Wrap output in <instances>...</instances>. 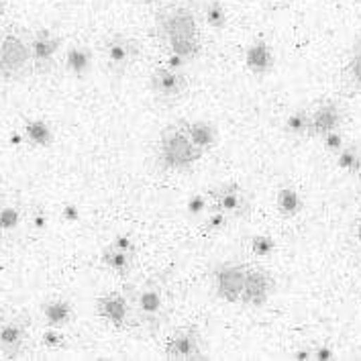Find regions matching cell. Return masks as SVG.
Returning <instances> with one entry per match:
<instances>
[{
	"mask_svg": "<svg viewBox=\"0 0 361 361\" xmlns=\"http://www.w3.org/2000/svg\"><path fill=\"white\" fill-rule=\"evenodd\" d=\"M131 306H133L135 323L143 326L147 333H157L161 324L168 321V288L161 278H147L141 284L127 288Z\"/></svg>",
	"mask_w": 361,
	"mask_h": 361,
	"instance_id": "1",
	"label": "cell"
},
{
	"mask_svg": "<svg viewBox=\"0 0 361 361\" xmlns=\"http://www.w3.org/2000/svg\"><path fill=\"white\" fill-rule=\"evenodd\" d=\"M200 157H202V152L192 143L182 121L168 125L161 131L157 147H155V161L159 170L188 171L200 161Z\"/></svg>",
	"mask_w": 361,
	"mask_h": 361,
	"instance_id": "2",
	"label": "cell"
},
{
	"mask_svg": "<svg viewBox=\"0 0 361 361\" xmlns=\"http://www.w3.org/2000/svg\"><path fill=\"white\" fill-rule=\"evenodd\" d=\"M33 70L29 37L17 29H8L0 37V78L4 82H19Z\"/></svg>",
	"mask_w": 361,
	"mask_h": 361,
	"instance_id": "3",
	"label": "cell"
},
{
	"mask_svg": "<svg viewBox=\"0 0 361 361\" xmlns=\"http://www.w3.org/2000/svg\"><path fill=\"white\" fill-rule=\"evenodd\" d=\"M157 19L164 23V29L171 39L176 56H188L198 51V29L190 11H186L184 6H173L161 11Z\"/></svg>",
	"mask_w": 361,
	"mask_h": 361,
	"instance_id": "4",
	"label": "cell"
},
{
	"mask_svg": "<svg viewBox=\"0 0 361 361\" xmlns=\"http://www.w3.org/2000/svg\"><path fill=\"white\" fill-rule=\"evenodd\" d=\"M29 341V319L25 314H0V360H20Z\"/></svg>",
	"mask_w": 361,
	"mask_h": 361,
	"instance_id": "5",
	"label": "cell"
},
{
	"mask_svg": "<svg viewBox=\"0 0 361 361\" xmlns=\"http://www.w3.org/2000/svg\"><path fill=\"white\" fill-rule=\"evenodd\" d=\"M141 56V45L135 37L114 33L104 41V66L113 76H123Z\"/></svg>",
	"mask_w": 361,
	"mask_h": 361,
	"instance_id": "6",
	"label": "cell"
},
{
	"mask_svg": "<svg viewBox=\"0 0 361 361\" xmlns=\"http://www.w3.org/2000/svg\"><path fill=\"white\" fill-rule=\"evenodd\" d=\"M149 90L157 104L171 106L188 94V80L176 68H155L149 76Z\"/></svg>",
	"mask_w": 361,
	"mask_h": 361,
	"instance_id": "7",
	"label": "cell"
},
{
	"mask_svg": "<svg viewBox=\"0 0 361 361\" xmlns=\"http://www.w3.org/2000/svg\"><path fill=\"white\" fill-rule=\"evenodd\" d=\"M247 276V266L239 262H225L212 271V290L214 296L225 302H239Z\"/></svg>",
	"mask_w": 361,
	"mask_h": 361,
	"instance_id": "8",
	"label": "cell"
},
{
	"mask_svg": "<svg viewBox=\"0 0 361 361\" xmlns=\"http://www.w3.org/2000/svg\"><path fill=\"white\" fill-rule=\"evenodd\" d=\"M96 314L106 321V323L118 329V331H125L129 329L131 323L135 321L133 306H131V298H129V292H121V290H113V292H106L102 294L98 300H96Z\"/></svg>",
	"mask_w": 361,
	"mask_h": 361,
	"instance_id": "9",
	"label": "cell"
},
{
	"mask_svg": "<svg viewBox=\"0 0 361 361\" xmlns=\"http://www.w3.org/2000/svg\"><path fill=\"white\" fill-rule=\"evenodd\" d=\"M210 210H219L228 219H245L251 210V196L245 188L235 182L221 184L219 188L209 192Z\"/></svg>",
	"mask_w": 361,
	"mask_h": 361,
	"instance_id": "10",
	"label": "cell"
},
{
	"mask_svg": "<svg viewBox=\"0 0 361 361\" xmlns=\"http://www.w3.org/2000/svg\"><path fill=\"white\" fill-rule=\"evenodd\" d=\"M166 360H207L204 351V339L198 326H182L171 335L166 349H164Z\"/></svg>",
	"mask_w": 361,
	"mask_h": 361,
	"instance_id": "11",
	"label": "cell"
},
{
	"mask_svg": "<svg viewBox=\"0 0 361 361\" xmlns=\"http://www.w3.org/2000/svg\"><path fill=\"white\" fill-rule=\"evenodd\" d=\"M31 45V59H33V72L43 76L49 74L56 68L57 54L61 51V37L51 29H37L33 35H29Z\"/></svg>",
	"mask_w": 361,
	"mask_h": 361,
	"instance_id": "12",
	"label": "cell"
},
{
	"mask_svg": "<svg viewBox=\"0 0 361 361\" xmlns=\"http://www.w3.org/2000/svg\"><path fill=\"white\" fill-rule=\"evenodd\" d=\"M274 290H276V280L267 269L257 266H247V276H245V284H243V292H241L239 302L251 306V308H262L271 298Z\"/></svg>",
	"mask_w": 361,
	"mask_h": 361,
	"instance_id": "13",
	"label": "cell"
},
{
	"mask_svg": "<svg viewBox=\"0 0 361 361\" xmlns=\"http://www.w3.org/2000/svg\"><path fill=\"white\" fill-rule=\"evenodd\" d=\"M343 118H345V114L337 102H333V100L323 102L314 111H310V135L323 137L331 131H337V129H341Z\"/></svg>",
	"mask_w": 361,
	"mask_h": 361,
	"instance_id": "14",
	"label": "cell"
},
{
	"mask_svg": "<svg viewBox=\"0 0 361 361\" xmlns=\"http://www.w3.org/2000/svg\"><path fill=\"white\" fill-rule=\"evenodd\" d=\"M63 66H66V72L70 76L78 78V80H84V78L90 74L92 66H94V54L88 45H80L74 43L66 49V57H63Z\"/></svg>",
	"mask_w": 361,
	"mask_h": 361,
	"instance_id": "15",
	"label": "cell"
},
{
	"mask_svg": "<svg viewBox=\"0 0 361 361\" xmlns=\"http://www.w3.org/2000/svg\"><path fill=\"white\" fill-rule=\"evenodd\" d=\"M182 125H184V129H186V133L192 139V143L204 153H210L216 145H219V129L209 123V121H202V118H198V121H182Z\"/></svg>",
	"mask_w": 361,
	"mask_h": 361,
	"instance_id": "16",
	"label": "cell"
},
{
	"mask_svg": "<svg viewBox=\"0 0 361 361\" xmlns=\"http://www.w3.org/2000/svg\"><path fill=\"white\" fill-rule=\"evenodd\" d=\"M245 63L255 76H266L274 70L276 57H274V51L266 41L257 39L249 45L247 51H245Z\"/></svg>",
	"mask_w": 361,
	"mask_h": 361,
	"instance_id": "17",
	"label": "cell"
},
{
	"mask_svg": "<svg viewBox=\"0 0 361 361\" xmlns=\"http://www.w3.org/2000/svg\"><path fill=\"white\" fill-rule=\"evenodd\" d=\"M41 314L47 326L66 329L74 321V306L66 298H51L41 305Z\"/></svg>",
	"mask_w": 361,
	"mask_h": 361,
	"instance_id": "18",
	"label": "cell"
},
{
	"mask_svg": "<svg viewBox=\"0 0 361 361\" xmlns=\"http://www.w3.org/2000/svg\"><path fill=\"white\" fill-rule=\"evenodd\" d=\"M100 262H102V266L109 267L116 276L127 278L133 271L135 257L133 255L123 253V251H118V249H114L113 245H106V247L102 249V253H100Z\"/></svg>",
	"mask_w": 361,
	"mask_h": 361,
	"instance_id": "19",
	"label": "cell"
},
{
	"mask_svg": "<svg viewBox=\"0 0 361 361\" xmlns=\"http://www.w3.org/2000/svg\"><path fill=\"white\" fill-rule=\"evenodd\" d=\"M276 207H278V212H280L284 219H294V216H298L300 210H302V196L298 194L296 188L284 186V188L278 190Z\"/></svg>",
	"mask_w": 361,
	"mask_h": 361,
	"instance_id": "20",
	"label": "cell"
},
{
	"mask_svg": "<svg viewBox=\"0 0 361 361\" xmlns=\"http://www.w3.org/2000/svg\"><path fill=\"white\" fill-rule=\"evenodd\" d=\"M284 133L292 139H300L310 135V111L306 109H296L286 116Z\"/></svg>",
	"mask_w": 361,
	"mask_h": 361,
	"instance_id": "21",
	"label": "cell"
},
{
	"mask_svg": "<svg viewBox=\"0 0 361 361\" xmlns=\"http://www.w3.org/2000/svg\"><path fill=\"white\" fill-rule=\"evenodd\" d=\"M25 141L35 147H49L54 143V131L45 121H29L25 125Z\"/></svg>",
	"mask_w": 361,
	"mask_h": 361,
	"instance_id": "22",
	"label": "cell"
},
{
	"mask_svg": "<svg viewBox=\"0 0 361 361\" xmlns=\"http://www.w3.org/2000/svg\"><path fill=\"white\" fill-rule=\"evenodd\" d=\"M337 168L349 176L361 173V147L357 143H345L343 149L337 153Z\"/></svg>",
	"mask_w": 361,
	"mask_h": 361,
	"instance_id": "23",
	"label": "cell"
},
{
	"mask_svg": "<svg viewBox=\"0 0 361 361\" xmlns=\"http://www.w3.org/2000/svg\"><path fill=\"white\" fill-rule=\"evenodd\" d=\"M204 17H207V23L209 27L216 29V31H223L227 27L228 17H227V8L221 0H210L204 6Z\"/></svg>",
	"mask_w": 361,
	"mask_h": 361,
	"instance_id": "24",
	"label": "cell"
},
{
	"mask_svg": "<svg viewBox=\"0 0 361 361\" xmlns=\"http://www.w3.org/2000/svg\"><path fill=\"white\" fill-rule=\"evenodd\" d=\"M345 82L353 88L361 92V45H357L353 51H351V57L347 61V68H345Z\"/></svg>",
	"mask_w": 361,
	"mask_h": 361,
	"instance_id": "25",
	"label": "cell"
},
{
	"mask_svg": "<svg viewBox=\"0 0 361 361\" xmlns=\"http://www.w3.org/2000/svg\"><path fill=\"white\" fill-rule=\"evenodd\" d=\"M41 345L49 351H59L68 345V337L63 333V329H56V326H47L41 333Z\"/></svg>",
	"mask_w": 361,
	"mask_h": 361,
	"instance_id": "26",
	"label": "cell"
},
{
	"mask_svg": "<svg viewBox=\"0 0 361 361\" xmlns=\"http://www.w3.org/2000/svg\"><path fill=\"white\" fill-rule=\"evenodd\" d=\"M228 219L227 214H223V212H219V210H209V214L204 216V221H202V233L204 235H216V233H223L228 225Z\"/></svg>",
	"mask_w": 361,
	"mask_h": 361,
	"instance_id": "27",
	"label": "cell"
},
{
	"mask_svg": "<svg viewBox=\"0 0 361 361\" xmlns=\"http://www.w3.org/2000/svg\"><path fill=\"white\" fill-rule=\"evenodd\" d=\"M186 210L192 219H202L207 216L210 210V198L209 194H192L186 202Z\"/></svg>",
	"mask_w": 361,
	"mask_h": 361,
	"instance_id": "28",
	"label": "cell"
},
{
	"mask_svg": "<svg viewBox=\"0 0 361 361\" xmlns=\"http://www.w3.org/2000/svg\"><path fill=\"white\" fill-rule=\"evenodd\" d=\"M276 247H278L276 245V239L269 237V235H255L251 239V251L257 257H269V255H274Z\"/></svg>",
	"mask_w": 361,
	"mask_h": 361,
	"instance_id": "29",
	"label": "cell"
},
{
	"mask_svg": "<svg viewBox=\"0 0 361 361\" xmlns=\"http://www.w3.org/2000/svg\"><path fill=\"white\" fill-rule=\"evenodd\" d=\"M20 225L19 209L15 207H2L0 209V231H15Z\"/></svg>",
	"mask_w": 361,
	"mask_h": 361,
	"instance_id": "30",
	"label": "cell"
},
{
	"mask_svg": "<svg viewBox=\"0 0 361 361\" xmlns=\"http://www.w3.org/2000/svg\"><path fill=\"white\" fill-rule=\"evenodd\" d=\"M345 143H347V141H345V135L341 133V129H337V131H331V133L323 135L324 152L333 153V155H337V153L341 152Z\"/></svg>",
	"mask_w": 361,
	"mask_h": 361,
	"instance_id": "31",
	"label": "cell"
},
{
	"mask_svg": "<svg viewBox=\"0 0 361 361\" xmlns=\"http://www.w3.org/2000/svg\"><path fill=\"white\" fill-rule=\"evenodd\" d=\"M111 245L118 251H123V253H127V255H133V257L137 255V245L129 235H116L111 241Z\"/></svg>",
	"mask_w": 361,
	"mask_h": 361,
	"instance_id": "32",
	"label": "cell"
},
{
	"mask_svg": "<svg viewBox=\"0 0 361 361\" xmlns=\"http://www.w3.org/2000/svg\"><path fill=\"white\" fill-rule=\"evenodd\" d=\"M312 360L314 361H331L335 360V351L331 345H317L312 349Z\"/></svg>",
	"mask_w": 361,
	"mask_h": 361,
	"instance_id": "33",
	"label": "cell"
},
{
	"mask_svg": "<svg viewBox=\"0 0 361 361\" xmlns=\"http://www.w3.org/2000/svg\"><path fill=\"white\" fill-rule=\"evenodd\" d=\"M33 227L37 228V231H43V228L47 227V216L43 212H35L33 214Z\"/></svg>",
	"mask_w": 361,
	"mask_h": 361,
	"instance_id": "34",
	"label": "cell"
},
{
	"mask_svg": "<svg viewBox=\"0 0 361 361\" xmlns=\"http://www.w3.org/2000/svg\"><path fill=\"white\" fill-rule=\"evenodd\" d=\"M294 360L296 361L312 360V349H310V347H306V349H298V351H294Z\"/></svg>",
	"mask_w": 361,
	"mask_h": 361,
	"instance_id": "35",
	"label": "cell"
},
{
	"mask_svg": "<svg viewBox=\"0 0 361 361\" xmlns=\"http://www.w3.org/2000/svg\"><path fill=\"white\" fill-rule=\"evenodd\" d=\"M353 233H355V241H357V245L361 247V209H360V212H357V216H355Z\"/></svg>",
	"mask_w": 361,
	"mask_h": 361,
	"instance_id": "36",
	"label": "cell"
},
{
	"mask_svg": "<svg viewBox=\"0 0 361 361\" xmlns=\"http://www.w3.org/2000/svg\"><path fill=\"white\" fill-rule=\"evenodd\" d=\"M63 219H70V221H76L78 219V212L74 207H66L63 209Z\"/></svg>",
	"mask_w": 361,
	"mask_h": 361,
	"instance_id": "37",
	"label": "cell"
},
{
	"mask_svg": "<svg viewBox=\"0 0 361 361\" xmlns=\"http://www.w3.org/2000/svg\"><path fill=\"white\" fill-rule=\"evenodd\" d=\"M4 8H6V0H0V17L4 15Z\"/></svg>",
	"mask_w": 361,
	"mask_h": 361,
	"instance_id": "38",
	"label": "cell"
},
{
	"mask_svg": "<svg viewBox=\"0 0 361 361\" xmlns=\"http://www.w3.org/2000/svg\"><path fill=\"white\" fill-rule=\"evenodd\" d=\"M139 2H143V4H152V2H155V0H139Z\"/></svg>",
	"mask_w": 361,
	"mask_h": 361,
	"instance_id": "39",
	"label": "cell"
},
{
	"mask_svg": "<svg viewBox=\"0 0 361 361\" xmlns=\"http://www.w3.org/2000/svg\"><path fill=\"white\" fill-rule=\"evenodd\" d=\"M357 298H360V302H361V290H360V294H357Z\"/></svg>",
	"mask_w": 361,
	"mask_h": 361,
	"instance_id": "40",
	"label": "cell"
},
{
	"mask_svg": "<svg viewBox=\"0 0 361 361\" xmlns=\"http://www.w3.org/2000/svg\"><path fill=\"white\" fill-rule=\"evenodd\" d=\"M360 4H361V0H360Z\"/></svg>",
	"mask_w": 361,
	"mask_h": 361,
	"instance_id": "41",
	"label": "cell"
}]
</instances>
